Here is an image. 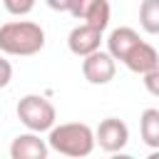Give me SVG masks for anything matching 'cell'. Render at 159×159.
Wrapping results in <instances>:
<instances>
[{
  "label": "cell",
  "mask_w": 159,
  "mask_h": 159,
  "mask_svg": "<svg viewBox=\"0 0 159 159\" xmlns=\"http://www.w3.org/2000/svg\"><path fill=\"white\" fill-rule=\"evenodd\" d=\"M35 2L37 0H2V5H5V10L10 15H27V12H32Z\"/></svg>",
  "instance_id": "obj_13"
},
{
  "label": "cell",
  "mask_w": 159,
  "mask_h": 159,
  "mask_svg": "<svg viewBox=\"0 0 159 159\" xmlns=\"http://www.w3.org/2000/svg\"><path fill=\"white\" fill-rule=\"evenodd\" d=\"M82 75L89 84H109L117 75V60L104 50H94L82 57Z\"/></svg>",
  "instance_id": "obj_4"
},
{
  "label": "cell",
  "mask_w": 159,
  "mask_h": 159,
  "mask_svg": "<svg viewBox=\"0 0 159 159\" xmlns=\"http://www.w3.org/2000/svg\"><path fill=\"white\" fill-rule=\"evenodd\" d=\"M139 40H142V37H139L137 30H132V27H114V30L109 32V37H107V52H109L114 60L124 62V57L129 55V50H132Z\"/></svg>",
  "instance_id": "obj_9"
},
{
  "label": "cell",
  "mask_w": 159,
  "mask_h": 159,
  "mask_svg": "<svg viewBox=\"0 0 159 159\" xmlns=\"http://www.w3.org/2000/svg\"><path fill=\"white\" fill-rule=\"evenodd\" d=\"M139 134L149 149H159V109L147 107L139 117Z\"/></svg>",
  "instance_id": "obj_10"
},
{
  "label": "cell",
  "mask_w": 159,
  "mask_h": 159,
  "mask_svg": "<svg viewBox=\"0 0 159 159\" xmlns=\"http://www.w3.org/2000/svg\"><path fill=\"white\" fill-rule=\"evenodd\" d=\"M139 25L147 35H159V0H142Z\"/></svg>",
  "instance_id": "obj_11"
},
{
  "label": "cell",
  "mask_w": 159,
  "mask_h": 159,
  "mask_svg": "<svg viewBox=\"0 0 159 159\" xmlns=\"http://www.w3.org/2000/svg\"><path fill=\"white\" fill-rule=\"evenodd\" d=\"M17 119L30 129V132H50L57 122V112L55 104L50 99H45L42 94H25L17 102Z\"/></svg>",
  "instance_id": "obj_3"
},
{
  "label": "cell",
  "mask_w": 159,
  "mask_h": 159,
  "mask_svg": "<svg viewBox=\"0 0 159 159\" xmlns=\"http://www.w3.org/2000/svg\"><path fill=\"white\" fill-rule=\"evenodd\" d=\"M109 17H112V7H109V0H94L92 2V7L87 10V15L82 17V22H87V25H92V27H97V30H107V25H109Z\"/></svg>",
  "instance_id": "obj_12"
},
{
  "label": "cell",
  "mask_w": 159,
  "mask_h": 159,
  "mask_svg": "<svg viewBox=\"0 0 159 159\" xmlns=\"http://www.w3.org/2000/svg\"><path fill=\"white\" fill-rule=\"evenodd\" d=\"M92 2H94V0H72V7H70V15H72L75 20H82V17L87 15V10L92 7Z\"/></svg>",
  "instance_id": "obj_15"
},
{
  "label": "cell",
  "mask_w": 159,
  "mask_h": 159,
  "mask_svg": "<svg viewBox=\"0 0 159 159\" xmlns=\"http://www.w3.org/2000/svg\"><path fill=\"white\" fill-rule=\"evenodd\" d=\"M50 144L47 139H40V132H25L17 134L10 144V157L12 159H47Z\"/></svg>",
  "instance_id": "obj_7"
},
{
  "label": "cell",
  "mask_w": 159,
  "mask_h": 159,
  "mask_svg": "<svg viewBox=\"0 0 159 159\" xmlns=\"http://www.w3.org/2000/svg\"><path fill=\"white\" fill-rule=\"evenodd\" d=\"M124 65H127V70L134 72V75H147L149 70H154V67L159 65V52H157L154 45L139 40V42L129 50V55L124 57Z\"/></svg>",
  "instance_id": "obj_8"
},
{
  "label": "cell",
  "mask_w": 159,
  "mask_h": 159,
  "mask_svg": "<svg viewBox=\"0 0 159 159\" xmlns=\"http://www.w3.org/2000/svg\"><path fill=\"white\" fill-rule=\"evenodd\" d=\"M144 77V87H147V92L152 94V97H159V65L154 67V70H149L147 75H142Z\"/></svg>",
  "instance_id": "obj_14"
},
{
  "label": "cell",
  "mask_w": 159,
  "mask_h": 159,
  "mask_svg": "<svg viewBox=\"0 0 159 159\" xmlns=\"http://www.w3.org/2000/svg\"><path fill=\"white\" fill-rule=\"evenodd\" d=\"M45 2L57 12H70V7H72V0H45Z\"/></svg>",
  "instance_id": "obj_17"
},
{
  "label": "cell",
  "mask_w": 159,
  "mask_h": 159,
  "mask_svg": "<svg viewBox=\"0 0 159 159\" xmlns=\"http://www.w3.org/2000/svg\"><path fill=\"white\" fill-rule=\"evenodd\" d=\"M47 144L50 149H55L57 154L65 157H89L92 149L97 147L94 139V129L84 122H65V124H55L47 134Z\"/></svg>",
  "instance_id": "obj_2"
},
{
  "label": "cell",
  "mask_w": 159,
  "mask_h": 159,
  "mask_svg": "<svg viewBox=\"0 0 159 159\" xmlns=\"http://www.w3.org/2000/svg\"><path fill=\"white\" fill-rule=\"evenodd\" d=\"M94 139L99 144V149L114 154V152H122L127 144H129V127L117 119V117H107L99 122V127L94 129Z\"/></svg>",
  "instance_id": "obj_5"
},
{
  "label": "cell",
  "mask_w": 159,
  "mask_h": 159,
  "mask_svg": "<svg viewBox=\"0 0 159 159\" xmlns=\"http://www.w3.org/2000/svg\"><path fill=\"white\" fill-rule=\"evenodd\" d=\"M45 47V30L32 20H10L0 25V52L30 57Z\"/></svg>",
  "instance_id": "obj_1"
},
{
  "label": "cell",
  "mask_w": 159,
  "mask_h": 159,
  "mask_svg": "<svg viewBox=\"0 0 159 159\" xmlns=\"http://www.w3.org/2000/svg\"><path fill=\"white\" fill-rule=\"evenodd\" d=\"M10 80H12V65H10V60H5V57L0 55V89L7 87Z\"/></svg>",
  "instance_id": "obj_16"
},
{
  "label": "cell",
  "mask_w": 159,
  "mask_h": 159,
  "mask_svg": "<svg viewBox=\"0 0 159 159\" xmlns=\"http://www.w3.org/2000/svg\"><path fill=\"white\" fill-rule=\"evenodd\" d=\"M99 45H102V30H97V27H92V25H87V22L72 27L70 35H67V47H70V52L77 55V57L92 55L94 50H99Z\"/></svg>",
  "instance_id": "obj_6"
}]
</instances>
